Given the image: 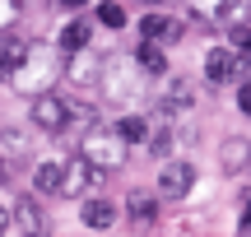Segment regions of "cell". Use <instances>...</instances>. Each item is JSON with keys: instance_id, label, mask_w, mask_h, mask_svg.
Listing matches in <instances>:
<instances>
[{"instance_id": "17", "label": "cell", "mask_w": 251, "mask_h": 237, "mask_svg": "<svg viewBox=\"0 0 251 237\" xmlns=\"http://www.w3.org/2000/svg\"><path fill=\"white\" fill-rule=\"evenodd\" d=\"M224 167H228V172L251 167V140H228V144H224Z\"/></svg>"}, {"instance_id": "1", "label": "cell", "mask_w": 251, "mask_h": 237, "mask_svg": "<svg viewBox=\"0 0 251 237\" xmlns=\"http://www.w3.org/2000/svg\"><path fill=\"white\" fill-rule=\"evenodd\" d=\"M79 154L89 158L93 167H102V172H112V167L126 163V140L117 135V130H84V144Z\"/></svg>"}, {"instance_id": "22", "label": "cell", "mask_w": 251, "mask_h": 237, "mask_svg": "<svg viewBox=\"0 0 251 237\" xmlns=\"http://www.w3.org/2000/svg\"><path fill=\"white\" fill-rule=\"evenodd\" d=\"M24 149H28V135H24V130H5V135H0V158H9V154H24Z\"/></svg>"}, {"instance_id": "10", "label": "cell", "mask_w": 251, "mask_h": 237, "mask_svg": "<svg viewBox=\"0 0 251 237\" xmlns=\"http://www.w3.org/2000/svg\"><path fill=\"white\" fill-rule=\"evenodd\" d=\"M140 33H144V42H163V47H168V42H177V37H181V24L172 14H149L140 24Z\"/></svg>"}, {"instance_id": "9", "label": "cell", "mask_w": 251, "mask_h": 237, "mask_svg": "<svg viewBox=\"0 0 251 237\" xmlns=\"http://www.w3.org/2000/svg\"><path fill=\"white\" fill-rule=\"evenodd\" d=\"M65 74H70V84H98L102 79V61L84 47V51H70V61H65Z\"/></svg>"}, {"instance_id": "6", "label": "cell", "mask_w": 251, "mask_h": 237, "mask_svg": "<svg viewBox=\"0 0 251 237\" xmlns=\"http://www.w3.org/2000/svg\"><path fill=\"white\" fill-rule=\"evenodd\" d=\"M47 79H51V61L33 47V51H28V61L14 70V84H19V89H28V93H47Z\"/></svg>"}, {"instance_id": "7", "label": "cell", "mask_w": 251, "mask_h": 237, "mask_svg": "<svg viewBox=\"0 0 251 237\" xmlns=\"http://www.w3.org/2000/svg\"><path fill=\"white\" fill-rule=\"evenodd\" d=\"M237 70H242V56H237L233 47H214V51L205 56V79L209 84H233Z\"/></svg>"}, {"instance_id": "19", "label": "cell", "mask_w": 251, "mask_h": 237, "mask_svg": "<svg viewBox=\"0 0 251 237\" xmlns=\"http://www.w3.org/2000/svg\"><path fill=\"white\" fill-rule=\"evenodd\" d=\"M33 186H37L42 195H56V191H61V163H37Z\"/></svg>"}, {"instance_id": "26", "label": "cell", "mask_w": 251, "mask_h": 237, "mask_svg": "<svg viewBox=\"0 0 251 237\" xmlns=\"http://www.w3.org/2000/svg\"><path fill=\"white\" fill-rule=\"evenodd\" d=\"M237 107H242V112H247V117H251V79L242 84V89H237Z\"/></svg>"}, {"instance_id": "12", "label": "cell", "mask_w": 251, "mask_h": 237, "mask_svg": "<svg viewBox=\"0 0 251 237\" xmlns=\"http://www.w3.org/2000/svg\"><path fill=\"white\" fill-rule=\"evenodd\" d=\"M79 219H84V228H112L117 223V205L112 200H84Z\"/></svg>"}, {"instance_id": "16", "label": "cell", "mask_w": 251, "mask_h": 237, "mask_svg": "<svg viewBox=\"0 0 251 237\" xmlns=\"http://www.w3.org/2000/svg\"><path fill=\"white\" fill-rule=\"evenodd\" d=\"M135 65H140L144 74H163V70H168V56H163V42H140V51H135Z\"/></svg>"}, {"instance_id": "25", "label": "cell", "mask_w": 251, "mask_h": 237, "mask_svg": "<svg viewBox=\"0 0 251 237\" xmlns=\"http://www.w3.org/2000/svg\"><path fill=\"white\" fill-rule=\"evenodd\" d=\"M19 5H24V0H0V28H9V24H14Z\"/></svg>"}, {"instance_id": "3", "label": "cell", "mask_w": 251, "mask_h": 237, "mask_svg": "<svg viewBox=\"0 0 251 237\" xmlns=\"http://www.w3.org/2000/svg\"><path fill=\"white\" fill-rule=\"evenodd\" d=\"M70 117H75V107H70L65 98H56L51 89L33 98V126H37V130H51V135H56V130L70 126Z\"/></svg>"}, {"instance_id": "24", "label": "cell", "mask_w": 251, "mask_h": 237, "mask_svg": "<svg viewBox=\"0 0 251 237\" xmlns=\"http://www.w3.org/2000/svg\"><path fill=\"white\" fill-rule=\"evenodd\" d=\"M149 149H153V154H158V158H163V154H168V149H172V130H168V126H163V130H158V135H153V140H149Z\"/></svg>"}, {"instance_id": "15", "label": "cell", "mask_w": 251, "mask_h": 237, "mask_svg": "<svg viewBox=\"0 0 251 237\" xmlns=\"http://www.w3.org/2000/svg\"><path fill=\"white\" fill-rule=\"evenodd\" d=\"M126 210H130L135 223H153V219H158V195H149V191H130Z\"/></svg>"}, {"instance_id": "4", "label": "cell", "mask_w": 251, "mask_h": 237, "mask_svg": "<svg viewBox=\"0 0 251 237\" xmlns=\"http://www.w3.org/2000/svg\"><path fill=\"white\" fill-rule=\"evenodd\" d=\"M186 9H191V19H200L205 28H219V24H233L247 9V0H186Z\"/></svg>"}, {"instance_id": "27", "label": "cell", "mask_w": 251, "mask_h": 237, "mask_svg": "<svg viewBox=\"0 0 251 237\" xmlns=\"http://www.w3.org/2000/svg\"><path fill=\"white\" fill-rule=\"evenodd\" d=\"M9 233V205H0V237Z\"/></svg>"}, {"instance_id": "29", "label": "cell", "mask_w": 251, "mask_h": 237, "mask_svg": "<svg viewBox=\"0 0 251 237\" xmlns=\"http://www.w3.org/2000/svg\"><path fill=\"white\" fill-rule=\"evenodd\" d=\"M61 5H65V9H79V5H89V0H61Z\"/></svg>"}, {"instance_id": "14", "label": "cell", "mask_w": 251, "mask_h": 237, "mask_svg": "<svg viewBox=\"0 0 251 237\" xmlns=\"http://www.w3.org/2000/svg\"><path fill=\"white\" fill-rule=\"evenodd\" d=\"M102 79H107V98H126V93L135 89L126 61H107V65H102Z\"/></svg>"}, {"instance_id": "13", "label": "cell", "mask_w": 251, "mask_h": 237, "mask_svg": "<svg viewBox=\"0 0 251 237\" xmlns=\"http://www.w3.org/2000/svg\"><path fill=\"white\" fill-rule=\"evenodd\" d=\"M89 37H93L89 19H70V24L61 28V51H65V56H70V51H84V47H89Z\"/></svg>"}, {"instance_id": "5", "label": "cell", "mask_w": 251, "mask_h": 237, "mask_svg": "<svg viewBox=\"0 0 251 237\" xmlns=\"http://www.w3.org/2000/svg\"><path fill=\"white\" fill-rule=\"evenodd\" d=\"M191 186H196V167H191V163H181V158L163 163V172H158V195H163V200H181Z\"/></svg>"}, {"instance_id": "11", "label": "cell", "mask_w": 251, "mask_h": 237, "mask_svg": "<svg viewBox=\"0 0 251 237\" xmlns=\"http://www.w3.org/2000/svg\"><path fill=\"white\" fill-rule=\"evenodd\" d=\"M191 102H196L191 79H168V93H163V117H172V112H186Z\"/></svg>"}, {"instance_id": "2", "label": "cell", "mask_w": 251, "mask_h": 237, "mask_svg": "<svg viewBox=\"0 0 251 237\" xmlns=\"http://www.w3.org/2000/svg\"><path fill=\"white\" fill-rule=\"evenodd\" d=\"M98 182H102V167H93L84 154L79 158H65V163H61V191H56V195H89Z\"/></svg>"}, {"instance_id": "18", "label": "cell", "mask_w": 251, "mask_h": 237, "mask_svg": "<svg viewBox=\"0 0 251 237\" xmlns=\"http://www.w3.org/2000/svg\"><path fill=\"white\" fill-rule=\"evenodd\" d=\"M28 51H33L28 42H9L5 51H0V79H14V70L28 61Z\"/></svg>"}, {"instance_id": "20", "label": "cell", "mask_w": 251, "mask_h": 237, "mask_svg": "<svg viewBox=\"0 0 251 237\" xmlns=\"http://www.w3.org/2000/svg\"><path fill=\"white\" fill-rule=\"evenodd\" d=\"M112 130H117L126 144H140V140H149V121H144V117H121Z\"/></svg>"}, {"instance_id": "23", "label": "cell", "mask_w": 251, "mask_h": 237, "mask_svg": "<svg viewBox=\"0 0 251 237\" xmlns=\"http://www.w3.org/2000/svg\"><path fill=\"white\" fill-rule=\"evenodd\" d=\"M233 51L242 56V61L251 56V24H233Z\"/></svg>"}, {"instance_id": "8", "label": "cell", "mask_w": 251, "mask_h": 237, "mask_svg": "<svg viewBox=\"0 0 251 237\" xmlns=\"http://www.w3.org/2000/svg\"><path fill=\"white\" fill-rule=\"evenodd\" d=\"M9 228H14L19 237H42V210H37V200L33 195H19L14 200V210H9Z\"/></svg>"}, {"instance_id": "21", "label": "cell", "mask_w": 251, "mask_h": 237, "mask_svg": "<svg viewBox=\"0 0 251 237\" xmlns=\"http://www.w3.org/2000/svg\"><path fill=\"white\" fill-rule=\"evenodd\" d=\"M98 24L102 28H126V9L117 5V0H102L98 5Z\"/></svg>"}, {"instance_id": "28", "label": "cell", "mask_w": 251, "mask_h": 237, "mask_svg": "<svg viewBox=\"0 0 251 237\" xmlns=\"http://www.w3.org/2000/svg\"><path fill=\"white\" fill-rule=\"evenodd\" d=\"M242 228H251V200H247V210H242Z\"/></svg>"}]
</instances>
